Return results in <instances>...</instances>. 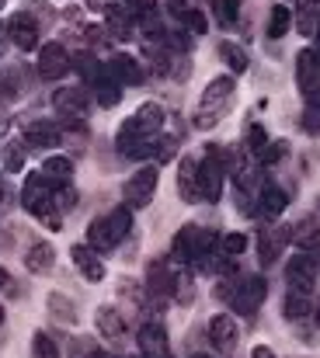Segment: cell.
Instances as JSON below:
<instances>
[{
  "mask_svg": "<svg viewBox=\"0 0 320 358\" xmlns=\"http://www.w3.org/2000/svg\"><path fill=\"white\" fill-rule=\"evenodd\" d=\"M303 247H307L310 254H317V257H320V230H317V234H314V237H310V240H307Z\"/></svg>",
  "mask_w": 320,
  "mask_h": 358,
  "instance_id": "obj_44",
  "label": "cell"
},
{
  "mask_svg": "<svg viewBox=\"0 0 320 358\" xmlns=\"http://www.w3.org/2000/svg\"><path fill=\"white\" fill-rule=\"evenodd\" d=\"M70 66H74V63H70V56H67V49H63L60 42H46V45L39 49V63H35L39 77L56 80V77H63Z\"/></svg>",
  "mask_w": 320,
  "mask_h": 358,
  "instance_id": "obj_11",
  "label": "cell"
},
{
  "mask_svg": "<svg viewBox=\"0 0 320 358\" xmlns=\"http://www.w3.org/2000/svg\"><path fill=\"white\" fill-rule=\"evenodd\" d=\"M49 306L56 310V313H53L56 320H63V324H74V320H77V317H74V306H67L63 296H49Z\"/></svg>",
  "mask_w": 320,
  "mask_h": 358,
  "instance_id": "obj_38",
  "label": "cell"
},
{
  "mask_svg": "<svg viewBox=\"0 0 320 358\" xmlns=\"http://www.w3.org/2000/svg\"><path fill=\"white\" fill-rule=\"evenodd\" d=\"M286 278H289V292H303V296H310L314 285H317V261H314L310 254H296V257H289V264H286Z\"/></svg>",
  "mask_w": 320,
  "mask_h": 358,
  "instance_id": "obj_8",
  "label": "cell"
},
{
  "mask_svg": "<svg viewBox=\"0 0 320 358\" xmlns=\"http://www.w3.org/2000/svg\"><path fill=\"white\" fill-rule=\"evenodd\" d=\"M195 234H199V227H181L178 230V237L171 243V257L178 264H192V257H195Z\"/></svg>",
  "mask_w": 320,
  "mask_h": 358,
  "instance_id": "obj_27",
  "label": "cell"
},
{
  "mask_svg": "<svg viewBox=\"0 0 320 358\" xmlns=\"http://www.w3.org/2000/svg\"><path fill=\"white\" fill-rule=\"evenodd\" d=\"M219 59H223L233 73H244V70H247V52H244L240 45H233V42H223V45H219Z\"/></svg>",
  "mask_w": 320,
  "mask_h": 358,
  "instance_id": "obj_31",
  "label": "cell"
},
{
  "mask_svg": "<svg viewBox=\"0 0 320 358\" xmlns=\"http://www.w3.org/2000/svg\"><path fill=\"white\" fill-rule=\"evenodd\" d=\"M233 101V77H216L206 84L199 105H195V129H213L223 119V112Z\"/></svg>",
  "mask_w": 320,
  "mask_h": 358,
  "instance_id": "obj_5",
  "label": "cell"
},
{
  "mask_svg": "<svg viewBox=\"0 0 320 358\" xmlns=\"http://www.w3.org/2000/svg\"><path fill=\"white\" fill-rule=\"evenodd\" d=\"M25 268L32 275H49L56 268V247L53 243H32L25 254Z\"/></svg>",
  "mask_w": 320,
  "mask_h": 358,
  "instance_id": "obj_20",
  "label": "cell"
},
{
  "mask_svg": "<svg viewBox=\"0 0 320 358\" xmlns=\"http://www.w3.org/2000/svg\"><path fill=\"white\" fill-rule=\"evenodd\" d=\"M32 358H60V348H56V341L49 338V334H35L32 338Z\"/></svg>",
  "mask_w": 320,
  "mask_h": 358,
  "instance_id": "obj_34",
  "label": "cell"
},
{
  "mask_svg": "<svg viewBox=\"0 0 320 358\" xmlns=\"http://www.w3.org/2000/svg\"><path fill=\"white\" fill-rule=\"evenodd\" d=\"M136 341H139L143 358H171L167 331H164L160 324H143V327H139V334H136Z\"/></svg>",
  "mask_w": 320,
  "mask_h": 358,
  "instance_id": "obj_13",
  "label": "cell"
},
{
  "mask_svg": "<svg viewBox=\"0 0 320 358\" xmlns=\"http://www.w3.org/2000/svg\"><path fill=\"white\" fill-rule=\"evenodd\" d=\"M0 49H4V42H0Z\"/></svg>",
  "mask_w": 320,
  "mask_h": 358,
  "instance_id": "obj_52",
  "label": "cell"
},
{
  "mask_svg": "<svg viewBox=\"0 0 320 358\" xmlns=\"http://www.w3.org/2000/svg\"><path fill=\"white\" fill-rule=\"evenodd\" d=\"M317 320H320V306H317Z\"/></svg>",
  "mask_w": 320,
  "mask_h": 358,
  "instance_id": "obj_50",
  "label": "cell"
},
{
  "mask_svg": "<svg viewBox=\"0 0 320 358\" xmlns=\"http://www.w3.org/2000/svg\"><path fill=\"white\" fill-rule=\"evenodd\" d=\"M18 98V77L14 73H0V101Z\"/></svg>",
  "mask_w": 320,
  "mask_h": 358,
  "instance_id": "obj_39",
  "label": "cell"
},
{
  "mask_svg": "<svg viewBox=\"0 0 320 358\" xmlns=\"http://www.w3.org/2000/svg\"><path fill=\"white\" fill-rule=\"evenodd\" d=\"M129 230H132V213H129V206H122V209H111L108 216L91 220L88 243H91L98 254H108V250H115L122 240L129 237Z\"/></svg>",
  "mask_w": 320,
  "mask_h": 358,
  "instance_id": "obj_3",
  "label": "cell"
},
{
  "mask_svg": "<svg viewBox=\"0 0 320 358\" xmlns=\"http://www.w3.org/2000/svg\"><path fill=\"white\" fill-rule=\"evenodd\" d=\"M296 28L303 35H317L320 28V0H300L296 7Z\"/></svg>",
  "mask_w": 320,
  "mask_h": 358,
  "instance_id": "obj_28",
  "label": "cell"
},
{
  "mask_svg": "<svg viewBox=\"0 0 320 358\" xmlns=\"http://www.w3.org/2000/svg\"><path fill=\"white\" fill-rule=\"evenodd\" d=\"M181 21H185V24H188L195 35H202V31H206V17H202L195 7H192V10H185V14H181Z\"/></svg>",
  "mask_w": 320,
  "mask_h": 358,
  "instance_id": "obj_41",
  "label": "cell"
},
{
  "mask_svg": "<svg viewBox=\"0 0 320 358\" xmlns=\"http://www.w3.org/2000/svg\"><path fill=\"white\" fill-rule=\"evenodd\" d=\"M122 7L136 17V21H146L157 14V0H122Z\"/></svg>",
  "mask_w": 320,
  "mask_h": 358,
  "instance_id": "obj_36",
  "label": "cell"
},
{
  "mask_svg": "<svg viewBox=\"0 0 320 358\" xmlns=\"http://www.w3.org/2000/svg\"><path fill=\"white\" fill-rule=\"evenodd\" d=\"M0 202H4V181H0Z\"/></svg>",
  "mask_w": 320,
  "mask_h": 358,
  "instance_id": "obj_47",
  "label": "cell"
},
{
  "mask_svg": "<svg viewBox=\"0 0 320 358\" xmlns=\"http://www.w3.org/2000/svg\"><path fill=\"white\" fill-rule=\"evenodd\" d=\"M4 3H7V0H0V7H4Z\"/></svg>",
  "mask_w": 320,
  "mask_h": 358,
  "instance_id": "obj_51",
  "label": "cell"
},
{
  "mask_svg": "<svg viewBox=\"0 0 320 358\" xmlns=\"http://www.w3.org/2000/svg\"><path fill=\"white\" fill-rule=\"evenodd\" d=\"M192 358H209V355H192Z\"/></svg>",
  "mask_w": 320,
  "mask_h": 358,
  "instance_id": "obj_49",
  "label": "cell"
},
{
  "mask_svg": "<svg viewBox=\"0 0 320 358\" xmlns=\"http://www.w3.org/2000/svg\"><path fill=\"white\" fill-rule=\"evenodd\" d=\"M219 296L230 303L233 313H240V317H254L258 306H261L265 296H268V282L258 278V275H247V278H240V282H223Z\"/></svg>",
  "mask_w": 320,
  "mask_h": 358,
  "instance_id": "obj_4",
  "label": "cell"
},
{
  "mask_svg": "<svg viewBox=\"0 0 320 358\" xmlns=\"http://www.w3.org/2000/svg\"><path fill=\"white\" fill-rule=\"evenodd\" d=\"M53 108L63 115V119H74V122H84L88 112H91V94L84 87H63L53 94Z\"/></svg>",
  "mask_w": 320,
  "mask_h": 358,
  "instance_id": "obj_9",
  "label": "cell"
},
{
  "mask_svg": "<svg viewBox=\"0 0 320 358\" xmlns=\"http://www.w3.org/2000/svg\"><path fill=\"white\" fill-rule=\"evenodd\" d=\"M0 289H11V275H7L4 268H0Z\"/></svg>",
  "mask_w": 320,
  "mask_h": 358,
  "instance_id": "obj_46",
  "label": "cell"
},
{
  "mask_svg": "<svg viewBox=\"0 0 320 358\" xmlns=\"http://www.w3.org/2000/svg\"><path fill=\"white\" fill-rule=\"evenodd\" d=\"M95 324H98V331L105 334L108 341H118V338L125 334V317H122L115 306H102L98 317H95Z\"/></svg>",
  "mask_w": 320,
  "mask_h": 358,
  "instance_id": "obj_25",
  "label": "cell"
},
{
  "mask_svg": "<svg viewBox=\"0 0 320 358\" xmlns=\"http://www.w3.org/2000/svg\"><path fill=\"white\" fill-rule=\"evenodd\" d=\"M56 188L42 171L28 174L25 178V188H21V206L28 209V216H35L39 223H46L49 230H60V206H56Z\"/></svg>",
  "mask_w": 320,
  "mask_h": 358,
  "instance_id": "obj_2",
  "label": "cell"
},
{
  "mask_svg": "<svg viewBox=\"0 0 320 358\" xmlns=\"http://www.w3.org/2000/svg\"><path fill=\"white\" fill-rule=\"evenodd\" d=\"M174 299H181V303L192 299V275L188 271H174Z\"/></svg>",
  "mask_w": 320,
  "mask_h": 358,
  "instance_id": "obj_37",
  "label": "cell"
},
{
  "mask_svg": "<svg viewBox=\"0 0 320 358\" xmlns=\"http://www.w3.org/2000/svg\"><path fill=\"white\" fill-rule=\"evenodd\" d=\"M164 108L157 105V101H146V105H139L129 119L118 125V132H115V146H118V153L122 157H143L146 153V146L157 139V132L164 129Z\"/></svg>",
  "mask_w": 320,
  "mask_h": 358,
  "instance_id": "obj_1",
  "label": "cell"
},
{
  "mask_svg": "<svg viewBox=\"0 0 320 358\" xmlns=\"http://www.w3.org/2000/svg\"><path fill=\"white\" fill-rule=\"evenodd\" d=\"M303 98H307V105H303V129H307L310 136H317L320 132V87L307 91Z\"/></svg>",
  "mask_w": 320,
  "mask_h": 358,
  "instance_id": "obj_29",
  "label": "cell"
},
{
  "mask_svg": "<svg viewBox=\"0 0 320 358\" xmlns=\"http://www.w3.org/2000/svg\"><path fill=\"white\" fill-rule=\"evenodd\" d=\"M293 28V10L289 7H272V17H268V38H282L286 31Z\"/></svg>",
  "mask_w": 320,
  "mask_h": 358,
  "instance_id": "obj_30",
  "label": "cell"
},
{
  "mask_svg": "<svg viewBox=\"0 0 320 358\" xmlns=\"http://www.w3.org/2000/svg\"><path fill=\"white\" fill-rule=\"evenodd\" d=\"M105 66L118 84H139V80H143V70H139V63H136L132 56H111Z\"/></svg>",
  "mask_w": 320,
  "mask_h": 358,
  "instance_id": "obj_23",
  "label": "cell"
},
{
  "mask_svg": "<svg viewBox=\"0 0 320 358\" xmlns=\"http://www.w3.org/2000/svg\"><path fill=\"white\" fill-rule=\"evenodd\" d=\"M296 84L303 94L320 87V45H310L296 56Z\"/></svg>",
  "mask_w": 320,
  "mask_h": 358,
  "instance_id": "obj_12",
  "label": "cell"
},
{
  "mask_svg": "<svg viewBox=\"0 0 320 358\" xmlns=\"http://www.w3.org/2000/svg\"><path fill=\"white\" fill-rule=\"evenodd\" d=\"M178 192L185 202H202L199 199V160L181 157V171H178Z\"/></svg>",
  "mask_w": 320,
  "mask_h": 358,
  "instance_id": "obj_21",
  "label": "cell"
},
{
  "mask_svg": "<svg viewBox=\"0 0 320 358\" xmlns=\"http://www.w3.org/2000/svg\"><path fill=\"white\" fill-rule=\"evenodd\" d=\"M7 31H11V42L18 49H25V52L39 49V24H35L32 14H14L11 24H7Z\"/></svg>",
  "mask_w": 320,
  "mask_h": 358,
  "instance_id": "obj_15",
  "label": "cell"
},
{
  "mask_svg": "<svg viewBox=\"0 0 320 358\" xmlns=\"http://www.w3.org/2000/svg\"><path fill=\"white\" fill-rule=\"evenodd\" d=\"M146 278H150V296H153V303L157 306H164L167 299H174V268L164 261V257H157V261H150V268H146Z\"/></svg>",
  "mask_w": 320,
  "mask_h": 358,
  "instance_id": "obj_10",
  "label": "cell"
},
{
  "mask_svg": "<svg viewBox=\"0 0 320 358\" xmlns=\"http://www.w3.org/2000/svg\"><path fill=\"white\" fill-rule=\"evenodd\" d=\"M70 257H74V264L81 268V275H84L88 282H102V278H105V261L98 257V250H95L91 243H77V247L70 250Z\"/></svg>",
  "mask_w": 320,
  "mask_h": 358,
  "instance_id": "obj_17",
  "label": "cell"
},
{
  "mask_svg": "<svg viewBox=\"0 0 320 358\" xmlns=\"http://www.w3.org/2000/svg\"><path fill=\"white\" fill-rule=\"evenodd\" d=\"M88 80H91V91H95V98H98L102 108H115V105H118V98H122V84L108 73V66H98Z\"/></svg>",
  "mask_w": 320,
  "mask_h": 358,
  "instance_id": "obj_14",
  "label": "cell"
},
{
  "mask_svg": "<svg viewBox=\"0 0 320 358\" xmlns=\"http://www.w3.org/2000/svg\"><path fill=\"white\" fill-rule=\"evenodd\" d=\"M244 250H247V237H244V234H226V237H219V254H223V257H233V261H237Z\"/></svg>",
  "mask_w": 320,
  "mask_h": 358,
  "instance_id": "obj_32",
  "label": "cell"
},
{
  "mask_svg": "<svg viewBox=\"0 0 320 358\" xmlns=\"http://www.w3.org/2000/svg\"><path fill=\"white\" fill-rule=\"evenodd\" d=\"M237 338H240V331H237V320L233 317H226V313H219L213 317V324H209V341H213L216 352H233L237 348Z\"/></svg>",
  "mask_w": 320,
  "mask_h": 358,
  "instance_id": "obj_16",
  "label": "cell"
},
{
  "mask_svg": "<svg viewBox=\"0 0 320 358\" xmlns=\"http://www.w3.org/2000/svg\"><path fill=\"white\" fill-rule=\"evenodd\" d=\"M0 324H4V306H0Z\"/></svg>",
  "mask_w": 320,
  "mask_h": 358,
  "instance_id": "obj_48",
  "label": "cell"
},
{
  "mask_svg": "<svg viewBox=\"0 0 320 358\" xmlns=\"http://www.w3.org/2000/svg\"><path fill=\"white\" fill-rule=\"evenodd\" d=\"M21 164H25V153H21V150H11V153H7V171L14 174V171H21Z\"/></svg>",
  "mask_w": 320,
  "mask_h": 358,
  "instance_id": "obj_43",
  "label": "cell"
},
{
  "mask_svg": "<svg viewBox=\"0 0 320 358\" xmlns=\"http://www.w3.org/2000/svg\"><path fill=\"white\" fill-rule=\"evenodd\" d=\"M25 146L53 150V146H60V129H56L53 122H42V119L25 122Z\"/></svg>",
  "mask_w": 320,
  "mask_h": 358,
  "instance_id": "obj_18",
  "label": "cell"
},
{
  "mask_svg": "<svg viewBox=\"0 0 320 358\" xmlns=\"http://www.w3.org/2000/svg\"><path fill=\"white\" fill-rule=\"evenodd\" d=\"M105 21H108V31L115 35V38H129L132 35V14L122 7V3H108L105 7Z\"/></svg>",
  "mask_w": 320,
  "mask_h": 358,
  "instance_id": "obj_24",
  "label": "cell"
},
{
  "mask_svg": "<svg viewBox=\"0 0 320 358\" xmlns=\"http://www.w3.org/2000/svg\"><path fill=\"white\" fill-rule=\"evenodd\" d=\"M216 7H219V21H223V24H230V21H237V10H240V0H219Z\"/></svg>",
  "mask_w": 320,
  "mask_h": 358,
  "instance_id": "obj_40",
  "label": "cell"
},
{
  "mask_svg": "<svg viewBox=\"0 0 320 358\" xmlns=\"http://www.w3.org/2000/svg\"><path fill=\"white\" fill-rule=\"evenodd\" d=\"M247 150H251L258 160L265 157V150H268V132H265L261 125H251V129H247Z\"/></svg>",
  "mask_w": 320,
  "mask_h": 358,
  "instance_id": "obj_35",
  "label": "cell"
},
{
  "mask_svg": "<svg viewBox=\"0 0 320 358\" xmlns=\"http://www.w3.org/2000/svg\"><path fill=\"white\" fill-rule=\"evenodd\" d=\"M223 178H226L223 150H219V146H209V153L199 160V199H202V202H219V195H223Z\"/></svg>",
  "mask_w": 320,
  "mask_h": 358,
  "instance_id": "obj_6",
  "label": "cell"
},
{
  "mask_svg": "<svg viewBox=\"0 0 320 358\" xmlns=\"http://www.w3.org/2000/svg\"><path fill=\"white\" fill-rule=\"evenodd\" d=\"M42 174H46L53 185H70V178H74V160H70V157L53 153V157H46V160H42Z\"/></svg>",
  "mask_w": 320,
  "mask_h": 358,
  "instance_id": "obj_26",
  "label": "cell"
},
{
  "mask_svg": "<svg viewBox=\"0 0 320 358\" xmlns=\"http://www.w3.org/2000/svg\"><path fill=\"white\" fill-rule=\"evenodd\" d=\"M157 185H160V174H157V164H146V167H139L129 181H125V206L129 209H143V206H150L153 202V192H157Z\"/></svg>",
  "mask_w": 320,
  "mask_h": 358,
  "instance_id": "obj_7",
  "label": "cell"
},
{
  "mask_svg": "<svg viewBox=\"0 0 320 358\" xmlns=\"http://www.w3.org/2000/svg\"><path fill=\"white\" fill-rule=\"evenodd\" d=\"M282 157H286V143H272V146L265 150L261 164H275V160H282Z\"/></svg>",
  "mask_w": 320,
  "mask_h": 358,
  "instance_id": "obj_42",
  "label": "cell"
},
{
  "mask_svg": "<svg viewBox=\"0 0 320 358\" xmlns=\"http://www.w3.org/2000/svg\"><path fill=\"white\" fill-rule=\"evenodd\" d=\"M307 313H310V299L303 292H289L286 296V317L289 320H303Z\"/></svg>",
  "mask_w": 320,
  "mask_h": 358,
  "instance_id": "obj_33",
  "label": "cell"
},
{
  "mask_svg": "<svg viewBox=\"0 0 320 358\" xmlns=\"http://www.w3.org/2000/svg\"><path fill=\"white\" fill-rule=\"evenodd\" d=\"M286 202H289V195H286L282 188L268 185V188L258 195V206H254V213H251V216H258V220H275V216H282V213H286Z\"/></svg>",
  "mask_w": 320,
  "mask_h": 358,
  "instance_id": "obj_19",
  "label": "cell"
},
{
  "mask_svg": "<svg viewBox=\"0 0 320 358\" xmlns=\"http://www.w3.org/2000/svg\"><path fill=\"white\" fill-rule=\"evenodd\" d=\"M289 240V230H261L258 234V261L261 264H272L282 250V243Z\"/></svg>",
  "mask_w": 320,
  "mask_h": 358,
  "instance_id": "obj_22",
  "label": "cell"
},
{
  "mask_svg": "<svg viewBox=\"0 0 320 358\" xmlns=\"http://www.w3.org/2000/svg\"><path fill=\"white\" fill-rule=\"evenodd\" d=\"M251 358H275V352H272V348H265V345H258V348L251 352Z\"/></svg>",
  "mask_w": 320,
  "mask_h": 358,
  "instance_id": "obj_45",
  "label": "cell"
}]
</instances>
